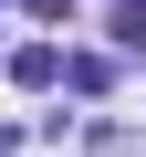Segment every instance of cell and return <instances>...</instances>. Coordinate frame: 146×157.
<instances>
[{
	"label": "cell",
	"mask_w": 146,
	"mask_h": 157,
	"mask_svg": "<svg viewBox=\"0 0 146 157\" xmlns=\"http://www.w3.org/2000/svg\"><path fill=\"white\" fill-rule=\"evenodd\" d=\"M11 73H21V84H31V94H42V84H52V73H63V52H52V42H21V52H11Z\"/></svg>",
	"instance_id": "1"
},
{
	"label": "cell",
	"mask_w": 146,
	"mask_h": 157,
	"mask_svg": "<svg viewBox=\"0 0 146 157\" xmlns=\"http://www.w3.org/2000/svg\"><path fill=\"white\" fill-rule=\"evenodd\" d=\"M104 73H115L104 52H63V84H73V94H104Z\"/></svg>",
	"instance_id": "2"
},
{
	"label": "cell",
	"mask_w": 146,
	"mask_h": 157,
	"mask_svg": "<svg viewBox=\"0 0 146 157\" xmlns=\"http://www.w3.org/2000/svg\"><path fill=\"white\" fill-rule=\"evenodd\" d=\"M0 147H11V126H0Z\"/></svg>",
	"instance_id": "4"
},
{
	"label": "cell",
	"mask_w": 146,
	"mask_h": 157,
	"mask_svg": "<svg viewBox=\"0 0 146 157\" xmlns=\"http://www.w3.org/2000/svg\"><path fill=\"white\" fill-rule=\"evenodd\" d=\"M104 32H115L125 52H146V0H115V21H104Z\"/></svg>",
	"instance_id": "3"
}]
</instances>
